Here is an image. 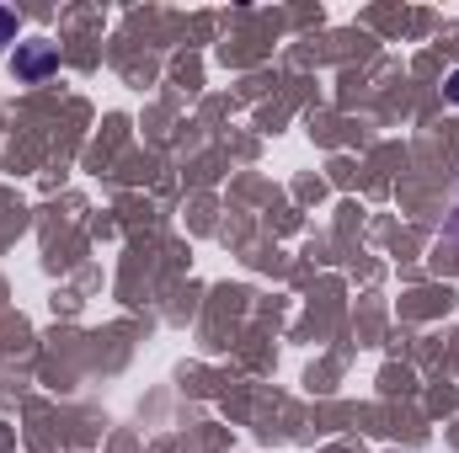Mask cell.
Returning a JSON list of instances; mask_svg holds the SVG:
<instances>
[{
	"label": "cell",
	"mask_w": 459,
	"mask_h": 453,
	"mask_svg": "<svg viewBox=\"0 0 459 453\" xmlns=\"http://www.w3.org/2000/svg\"><path fill=\"white\" fill-rule=\"evenodd\" d=\"M444 97H449V102H455V107H459V70H455V75H449V86H444Z\"/></svg>",
	"instance_id": "cell-3"
},
{
	"label": "cell",
	"mask_w": 459,
	"mask_h": 453,
	"mask_svg": "<svg viewBox=\"0 0 459 453\" xmlns=\"http://www.w3.org/2000/svg\"><path fill=\"white\" fill-rule=\"evenodd\" d=\"M5 43H16V11L11 5H0V54H5Z\"/></svg>",
	"instance_id": "cell-2"
},
{
	"label": "cell",
	"mask_w": 459,
	"mask_h": 453,
	"mask_svg": "<svg viewBox=\"0 0 459 453\" xmlns=\"http://www.w3.org/2000/svg\"><path fill=\"white\" fill-rule=\"evenodd\" d=\"M54 70H59L54 43H43V38L16 43V75H22V81H43V75H54Z\"/></svg>",
	"instance_id": "cell-1"
}]
</instances>
